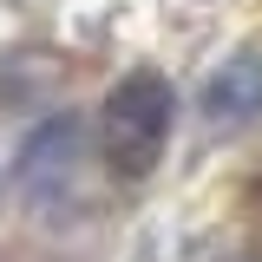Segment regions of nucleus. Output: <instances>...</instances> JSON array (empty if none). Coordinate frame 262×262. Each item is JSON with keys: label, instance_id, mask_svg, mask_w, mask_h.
<instances>
[{"label": "nucleus", "instance_id": "1", "mask_svg": "<svg viewBox=\"0 0 262 262\" xmlns=\"http://www.w3.org/2000/svg\"><path fill=\"white\" fill-rule=\"evenodd\" d=\"M170 118H177L170 79L151 72V66L125 72V79L105 92V118H98L105 164H112L118 177H144V170L164 158V144H170Z\"/></svg>", "mask_w": 262, "mask_h": 262}, {"label": "nucleus", "instance_id": "2", "mask_svg": "<svg viewBox=\"0 0 262 262\" xmlns=\"http://www.w3.org/2000/svg\"><path fill=\"white\" fill-rule=\"evenodd\" d=\"M79 158H85V125H79L72 112H53V118H39V125L27 131L13 177H20V190H27L33 203H46V196H59L66 184L79 177Z\"/></svg>", "mask_w": 262, "mask_h": 262}, {"label": "nucleus", "instance_id": "3", "mask_svg": "<svg viewBox=\"0 0 262 262\" xmlns=\"http://www.w3.org/2000/svg\"><path fill=\"white\" fill-rule=\"evenodd\" d=\"M196 112L210 131H243L262 118V46H236L196 92Z\"/></svg>", "mask_w": 262, "mask_h": 262}, {"label": "nucleus", "instance_id": "4", "mask_svg": "<svg viewBox=\"0 0 262 262\" xmlns=\"http://www.w3.org/2000/svg\"><path fill=\"white\" fill-rule=\"evenodd\" d=\"M0 184H7V177H0Z\"/></svg>", "mask_w": 262, "mask_h": 262}]
</instances>
